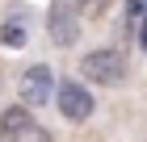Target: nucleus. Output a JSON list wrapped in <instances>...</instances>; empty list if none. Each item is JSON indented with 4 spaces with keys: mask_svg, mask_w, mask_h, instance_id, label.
Masks as SVG:
<instances>
[{
    "mask_svg": "<svg viewBox=\"0 0 147 142\" xmlns=\"http://www.w3.org/2000/svg\"><path fill=\"white\" fill-rule=\"evenodd\" d=\"M80 75L88 79V84H122L126 59H122V50H113V46L88 50V55L80 59Z\"/></svg>",
    "mask_w": 147,
    "mask_h": 142,
    "instance_id": "obj_1",
    "label": "nucleus"
},
{
    "mask_svg": "<svg viewBox=\"0 0 147 142\" xmlns=\"http://www.w3.org/2000/svg\"><path fill=\"white\" fill-rule=\"evenodd\" d=\"M55 100H59V113H63L67 121H76V125L92 117V92H88L84 84H76V79H63Z\"/></svg>",
    "mask_w": 147,
    "mask_h": 142,
    "instance_id": "obj_2",
    "label": "nucleus"
},
{
    "mask_svg": "<svg viewBox=\"0 0 147 142\" xmlns=\"http://www.w3.org/2000/svg\"><path fill=\"white\" fill-rule=\"evenodd\" d=\"M46 29L55 38V46H76V38H80V9L67 4V0H59L55 9H51V17H46Z\"/></svg>",
    "mask_w": 147,
    "mask_h": 142,
    "instance_id": "obj_3",
    "label": "nucleus"
},
{
    "mask_svg": "<svg viewBox=\"0 0 147 142\" xmlns=\"http://www.w3.org/2000/svg\"><path fill=\"white\" fill-rule=\"evenodd\" d=\"M51 84H55V75H51V67L34 63V67H30V71L21 75V105H30V109L46 105V96H51Z\"/></svg>",
    "mask_w": 147,
    "mask_h": 142,
    "instance_id": "obj_4",
    "label": "nucleus"
},
{
    "mask_svg": "<svg viewBox=\"0 0 147 142\" xmlns=\"http://www.w3.org/2000/svg\"><path fill=\"white\" fill-rule=\"evenodd\" d=\"M34 121H30V113H25V105H13V109H4V117H0V142H17L25 130H30Z\"/></svg>",
    "mask_w": 147,
    "mask_h": 142,
    "instance_id": "obj_5",
    "label": "nucleus"
},
{
    "mask_svg": "<svg viewBox=\"0 0 147 142\" xmlns=\"http://www.w3.org/2000/svg\"><path fill=\"white\" fill-rule=\"evenodd\" d=\"M0 42H9V46H21V42H25V29H21L17 21H9L4 29H0Z\"/></svg>",
    "mask_w": 147,
    "mask_h": 142,
    "instance_id": "obj_6",
    "label": "nucleus"
},
{
    "mask_svg": "<svg viewBox=\"0 0 147 142\" xmlns=\"http://www.w3.org/2000/svg\"><path fill=\"white\" fill-rule=\"evenodd\" d=\"M109 0H80V17H101Z\"/></svg>",
    "mask_w": 147,
    "mask_h": 142,
    "instance_id": "obj_7",
    "label": "nucleus"
},
{
    "mask_svg": "<svg viewBox=\"0 0 147 142\" xmlns=\"http://www.w3.org/2000/svg\"><path fill=\"white\" fill-rule=\"evenodd\" d=\"M17 142H51V134H46L42 125H38V121H34V125H30V130H25V134H21V138H17Z\"/></svg>",
    "mask_w": 147,
    "mask_h": 142,
    "instance_id": "obj_8",
    "label": "nucleus"
},
{
    "mask_svg": "<svg viewBox=\"0 0 147 142\" xmlns=\"http://www.w3.org/2000/svg\"><path fill=\"white\" fill-rule=\"evenodd\" d=\"M143 46H147V4H143Z\"/></svg>",
    "mask_w": 147,
    "mask_h": 142,
    "instance_id": "obj_9",
    "label": "nucleus"
}]
</instances>
